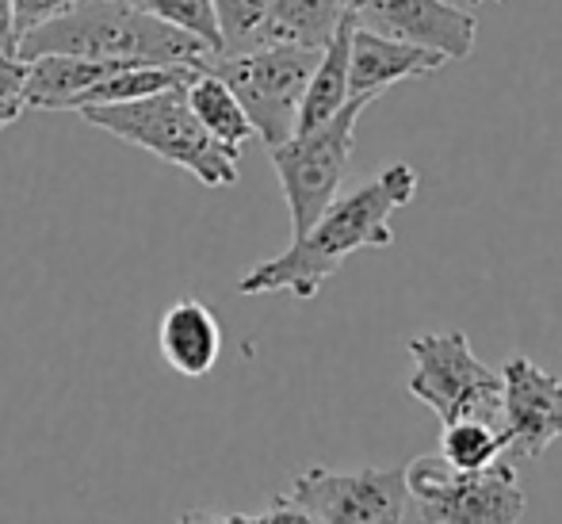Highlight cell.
<instances>
[{
    "label": "cell",
    "instance_id": "cell-8",
    "mask_svg": "<svg viewBox=\"0 0 562 524\" xmlns=\"http://www.w3.org/2000/svg\"><path fill=\"white\" fill-rule=\"evenodd\" d=\"M306 524H402L409 521L406 464L368 467V471H329L306 467L288 494Z\"/></svg>",
    "mask_w": 562,
    "mask_h": 524
},
{
    "label": "cell",
    "instance_id": "cell-18",
    "mask_svg": "<svg viewBox=\"0 0 562 524\" xmlns=\"http://www.w3.org/2000/svg\"><path fill=\"white\" fill-rule=\"evenodd\" d=\"M445 464L459 467V471H479V467L502 459V433L490 421H448L445 433H440V451Z\"/></svg>",
    "mask_w": 562,
    "mask_h": 524
},
{
    "label": "cell",
    "instance_id": "cell-4",
    "mask_svg": "<svg viewBox=\"0 0 562 524\" xmlns=\"http://www.w3.org/2000/svg\"><path fill=\"white\" fill-rule=\"evenodd\" d=\"M322 51L295 43H260L249 51L234 54H207L200 66L218 74L245 108L265 146H280L283 138L295 134L299 108H303L306 81L314 74V62Z\"/></svg>",
    "mask_w": 562,
    "mask_h": 524
},
{
    "label": "cell",
    "instance_id": "cell-24",
    "mask_svg": "<svg viewBox=\"0 0 562 524\" xmlns=\"http://www.w3.org/2000/svg\"><path fill=\"white\" fill-rule=\"evenodd\" d=\"M474 4H479V0H474ZM486 4H509V0H486Z\"/></svg>",
    "mask_w": 562,
    "mask_h": 524
},
{
    "label": "cell",
    "instance_id": "cell-14",
    "mask_svg": "<svg viewBox=\"0 0 562 524\" xmlns=\"http://www.w3.org/2000/svg\"><path fill=\"white\" fill-rule=\"evenodd\" d=\"M352 27H356V15L348 12L340 20V27L334 31V38L322 46L311 81H306L295 131H311V126L326 123V119H334L352 100L348 97V46H352Z\"/></svg>",
    "mask_w": 562,
    "mask_h": 524
},
{
    "label": "cell",
    "instance_id": "cell-2",
    "mask_svg": "<svg viewBox=\"0 0 562 524\" xmlns=\"http://www.w3.org/2000/svg\"><path fill=\"white\" fill-rule=\"evenodd\" d=\"M23 62L38 54L134 62V66H200L211 54L203 38L138 12L126 0H77L61 15L20 38Z\"/></svg>",
    "mask_w": 562,
    "mask_h": 524
},
{
    "label": "cell",
    "instance_id": "cell-6",
    "mask_svg": "<svg viewBox=\"0 0 562 524\" xmlns=\"http://www.w3.org/2000/svg\"><path fill=\"white\" fill-rule=\"evenodd\" d=\"M368 104L371 100L352 97L334 119L311 126V131H295L280 146H268V157H272V169L280 177L283 200H288L291 211V237L306 234L318 222V214L337 200L340 180L352 165L356 123H360Z\"/></svg>",
    "mask_w": 562,
    "mask_h": 524
},
{
    "label": "cell",
    "instance_id": "cell-3",
    "mask_svg": "<svg viewBox=\"0 0 562 524\" xmlns=\"http://www.w3.org/2000/svg\"><path fill=\"white\" fill-rule=\"evenodd\" d=\"M188 85L149 92L123 104H89L81 119L97 131L115 134L126 146H138L177 169L192 172L203 188L237 185V149L223 146L203 131V123L188 108Z\"/></svg>",
    "mask_w": 562,
    "mask_h": 524
},
{
    "label": "cell",
    "instance_id": "cell-22",
    "mask_svg": "<svg viewBox=\"0 0 562 524\" xmlns=\"http://www.w3.org/2000/svg\"><path fill=\"white\" fill-rule=\"evenodd\" d=\"M77 0H12V15H15V35H27V31L43 27L46 20L61 15L66 8H74Z\"/></svg>",
    "mask_w": 562,
    "mask_h": 524
},
{
    "label": "cell",
    "instance_id": "cell-21",
    "mask_svg": "<svg viewBox=\"0 0 562 524\" xmlns=\"http://www.w3.org/2000/svg\"><path fill=\"white\" fill-rule=\"evenodd\" d=\"M27 62L20 54H0V131L27 111Z\"/></svg>",
    "mask_w": 562,
    "mask_h": 524
},
{
    "label": "cell",
    "instance_id": "cell-5",
    "mask_svg": "<svg viewBox=\"0 0 562 524\" xmlns=\"http://www.w3.org/2000/svg\"><path fill=\"white\" fill-rule=\"evenodd\" d=\"M409 521L425 524H513L525 517L517 464L494 459L479 471H459L440 456L406 464Z\"/></svg>",
    "mask_w": 562,
    "mask_h": 524
},
{
    "label": "cell",
    "instance_id": "cell-7",
    "mask_svg": "<svg viewBox=\"0 0 562 524\" xmlns=\"http://www.w3.org/2000/svg\"><path fill=\"white\" fill-rule=\"evenodd\" d=\"M414 371L406 391L432 410L440 421H502V371L486 368L474 356L471 337L463 330L448 333H417L406 341Z\"/></svg>",
    "mask_w": 562,
    "mask_h": 524
},
{
    "label": "cell",
    "instance_id": "cell-23",
    "mask_svg": "<svg viewBox=\"0 0 562 524\" xmlns=\"http://www.w3.org/2000/svg\"><path fill=\"white\" fill-rule=\"evenodd\" d=\"M15 51H20V35H15L12 0H0V54H15Z\"/></svg>",
    "mask_w": 562,
    "mask_h": 524
},
{
    "label": "cell",
    "instance_id": "cell-16",
    "mask_svg": "<svg viewBox=\"0 0 562 524\" xmlns=\"http://www.w3.org/2000/svg\"><path fill=\"white\" fill-rule=\"evenodd\" d=\"M184 92H188V108H192V115L203 123V131H207L211 138L223 142V146L241 154L245 142L257 138L249 115H245V108L237 104L229 85L218 74H211L207 66H200V74L188 81Z\"/></svg>",
    "mask_w": 562,
    "mask_h": 524
},
{
    "label": "cell",
    "instance_id": "cell-12",
    "mask_svg": "<svg viewBox=\"0 0 562 524\" xmlns=\"http://www.w3.org/2000/svg\"><path fill=\"white\" fill-rule=\"evenodd\" d=\"M157 348L177 376L203 379L223 356V325L200 299H177L157 325Z\"/></svg>",
    "mask_w": 562,
    "mask_h": 524
},
{
    "label": "cell",
    "instance_id": "cell-20",
    "mask_svg": "<svg viewBox=\"0 0 562 524\" xmlns=\"http://www.w3.org/2000/svg\"><path fill=\"white\" fill-rule=\"evenodd\" d=\"M211 8H215L218 43H223L218 54H234L257 46V35L265 27L272 0H211Z\"/></svg>",
    "mask_w": 562,
    "mask_h": 524
},
{
    "label": "cell",
    "instance_id": "cell-9",
    "mask_svg": "<svg viewBox=\"0 0 562 524\" xmlns=\"http://www.w3.org/2000/svg\"><path fill=\"white\" fill-rule=\"evenodd\" d=\"M502 459L532 464L562 436V379L528 356H509L502 368Z\"/></svg>",
    "mask_w": 562,
    "mask_h": 524
},
{
    "label": "cell",
    "instance_id": "cell-10",
    "mask_svg": "<svg viewBox=\"0 0 562 524\" xmlns=\"http://www.w3.org/2000/svg\"><path fill=\"white\" fill-rule=\"evenodd\" d=\"M348 12L360 27L429 46L448 62L471 58L474 35H479V20L448 0H348Z\"/></svg>",
    "mask_w": 562,
    "mask_h": 524
},
{
    "label": "cell",
    "instance_id": "cell-1",
    "mask_svg": "<svg viewBox=\"0 0 562 524\" xmlns=\"http://www.w3.org/2000/svg\"><path fill=\"white\" fill-rule=\"evenodd\" d=\"M422 188V172L409 161H394L379 169L360 188L337 196L318 214L306 234L291 237V245L272 260H260L257 268L237 280L241 296H272L291 291L295 299H314L322 283L334 280L352 253L360 249H386L394 245V214L406 208Z\"/></svg>",
    "mask_w": 562,
    "mask_h": 524
},
{
    "label": "cell",
    "instance_id": "cell-11",
    "mask_svg": "<svg viewBox=\"0 0 562 524\" xmlns=\"http://www.w3.org/2000/svg\"><path fill=\"white\" fill-rule=\"evenodd\" d=\"M448 58L440 51L417 43H402V38L379 35L371 27H352V46H348V97L379 100L386 89L414 77H429L445 69Z\"/></svg>",
    "mask_w": 562,
    "mask_h": 524
},
{
    "label": "cell",
    "instance_id": "cell-19",
    "mask_svg": "<svg viewBox=\"0 0 562 524\" xmlns=\"http://www.w3.org/2000/svg\"><path fill=\"white\" fill-rule=\"evenodd\" d=\"M126 4H134L138 12L154 15V20H161V23H172V27L188 31V35L203 38V43L211 46V54L223 51L211 0H126Z\"/></svg>",
    "mask_w": 562,
    "mask_h": 524
},
{
    "label": "cell",
    "instance_id": "cell-17",
    "mask_svg": "<svg viewBox=\"0 0 562 524\" xmlns=\"http://www.w3.org/2000/svg\"><path fill=\"white\" fill-rule=\"evenodd\" d=\"M195 74H200V66H123L115 74H108L104 81H97L92 89H85L77 97L74 111L89 104H123V100H138L149 97V92L177 89V85L192 81Z\"/></svg>",
    "mask_w": 562,
    "mask_h": 524
},
{
    "label": "cell",
    "instance_id": "cell-13",
    "mask_svg": "<svg viewBox=\"0 0 562 524\" xmlns=\"http://www.w3.org/2000/svg\"><path fill=\"white\" fill-rule=\"evenodd\" d=\"M134 62H108V58H77V54H38L27 58V108L38 111H74L77 97L104 81L108 74Z\"/></svg>",
    "mask_w": 562,
    "mask_h": 524
},
{
    "label": "cell",
    "instance_id": "cell-15",
    "mask_svg": "<svg viewBox=\"0 0 562 524\" xmlns=\"http://www.w3.org/2000/svg\"><path fill=\"white\" fill-rule=\"evenodd\" d=\"M348 15V0H272L268 20L257 35L260 43H295V46H322L334 38L340 20Z\"/></svg>",
    "mask_w": 562,
    "mask_h": 524
}]
</instances>
